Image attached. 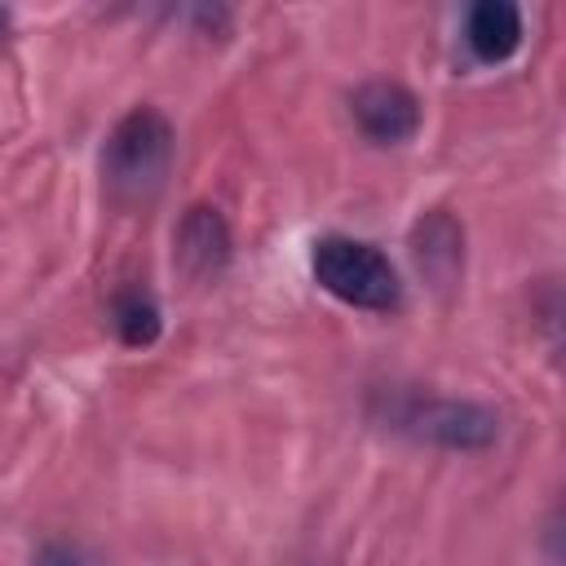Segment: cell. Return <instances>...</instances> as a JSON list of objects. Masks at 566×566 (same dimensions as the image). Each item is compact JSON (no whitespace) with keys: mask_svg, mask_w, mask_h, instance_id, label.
<instances>
[{"mask_svg":"<svg viewBox=\"0 0 566 566\" xmlns=\"http://www.w3.org/2000/svg\"><path fill=\"white\" fill-rule=\"evenodd\" d=\"M172 150H177V137L164 111L133 106L128 115H119L102 142V181L111 199L119 203L150 199L172 168Z\"/></svg>","mask_w":566,"mask_h":566,"instance_id":"cell-1","label":"cell"},{"mask_svg":"<svg viewBox=\"0 0 566 566\" xmlns=\"http://www.w3.org/2000/svg\"><path fill=\"white\" fill-rule=\"evenodd\" d=\"M310 270L327 296H336L354 310L385 314V310H398V301H402V283H398L394 261L367 239L323 234L310 252Z\"/></svg>","mask_w":566,"mask_h":566,"instance_id":"cell-2","label":"cell"},{"mask_svg":"<svg viewBox=\"0 0 566 566\" xmlns=\"http://www.w3.org/2000/svg\"><path fill=\"white\" fill-rule=\"evenodd\" d=\"M385 420L416 438V442H433L447 451H482L500 438V416L482 402L469 398H424V394H402L389 402Z\"/></svg>","mask_w":566,"mask_h":566,"instance_id":"cell-3","label":"cell"},{"mask_svg":"<svg viewBox=\"0 0 566 566\" xmlns=\"http://www.w3.org/2000/svg\"><path fill=\"white\" fill-rule=\"evenodd\" d=\"M349 111H354L363 137L376 142V146H402L420 128V102L398 80H367V84H358L354 97H349Z\"/></svg>","mask_w":566,"mask_h":566,"instance_id":"cell-4","label":"cell"},{"mask_svg":"<svg viewBox=\"0 0 566 566\" xmlns=\"http://www.w3.org/2000/svg\"><path fill=\"white\" fill-rule=\"evenodd\" d=\"M230 226L212 203H195L181 212L177 230H172V261L186 279L208 283L230 265Z\"/></svg>","mask_w":566,"mask_h":566,"instance_id":"cell-5","label":"cell"},{"mask_svg":"<svg viewBox=\"0 0 566 566\" xmlns=\"http://www.w3.org/2000/svg\"><path fill=\"white\" fill-rule=\"evenodd\" d=\"M411 256H416V270L433 287H455V279L464 270V230H460V221L447 217L442 208L424 212L411 230Z\"/></svg>","mask_w":566,"mask_h":566,"instance_id":"cell-6","label":"cell"},{"mask_svg":"<svg viewBox=\"0 0 566 566\" xmlns=\"http://www.w3.org/2000/svg\"><path fill=\"white\" fill-rule=\"evenodd\" d=\"M464 44L478 62H504L522 44V9L509 0H482L464 18Z\"/></svg>","mask_w":566,"mask_h":566,"instance_id":"cell-7","label":"cell"},{"mask_svg":"<svg viewBox=\"0 0 566 566\" xmlns=\"http://www.w3.org/2000/svg\"><path fill=\"white\" fill-rule=\"evenodd\" d=\"M111 327H115V336H119L128 349L155 345V340H159V327H164L159 301H155L146 287H124V292H115V301H111Z\"/></svg>","mask_w":566,"mask_h":566,"instance_id":"cell-8","label":"cell"},{"mask_svg":"<svg viewBox=\"0 0 566 566\" xmlns=\"http://www.w3.org/2000/svg\"><path fill=\"white\" fill-rule=\"evenodd\" d=\"M35 566H80V557H75L71 548H62V544H49V548L35 557Z\"/></svg>","mask_w":566,"mask_h":566,"instance_id":"cell-9","label":"cell"},{"mask_svg":"<svg viewBox=\"0 0 566 566\" xmlns=\"http://www.w3.org/2000/svg\"><path fill=\"white\" fill-rule=\"evenodd\" d=\"M4 27H9V9H0V35H4Z\"/></svg>","mask_w":566,"mask_h":566,"instance_id":"cell-10","label":"cell"}]
</instances>
